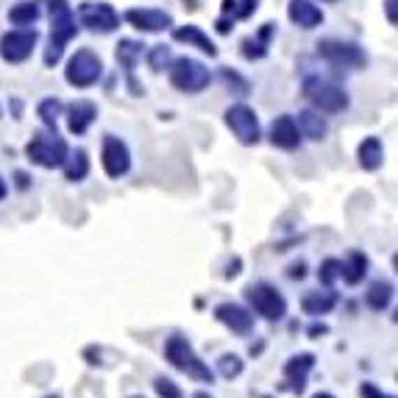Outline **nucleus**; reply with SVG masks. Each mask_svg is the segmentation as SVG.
Here are the masks:
<instances>
[{
	"instance_id": "1",
	"label": "nucleus",
	"mask_w": 398,
	"mask_h": 398,
	"mask_svg": "<svg viewBox=\"0 0 398 398\" xmlns=\"http://www.w3.org/2000/svg\"><path fill=\"white\" fill-rule=\"evenodd\" d=\"M47 14H50V42L45 50V64L56 67L64 56L67 42L78 34V25H75V14L67 0H47Z\"/></svg>"
},
{
	"instance_id": "2",
	"label": "nucleus",
	"mask_w": 398,
	"mask_h": 398,
	"mask_svg": "<svg viewBox=\"0 0 398 398\" xmlns=\"http://www.w3.org/2000/svg\"><path fill=\"white\" fill-rule=\"evenodd\" d=\"M165 360H168L176 371L187 374V376L196 379V382H206V385L214 382V371L200 360L198 354H196V348H193V343H190L187 337H182V334L168 337V343H165Z\"/></svg>"
},
{
	"instance_id": "3",
	"label": "nucleus",
	"mask_w": 398,
	"mask_h": 398,
	"mask_svg": "<svg viewBox=\"0 0 398 398\" xmlns=\"http://www.w3.org/2000/svg\"><path fill=\"white\" fill-rule=\"evenodd\" d=\"M168 78H170V84L176 87V89H182V92H187V95H196V92H203L206 87H209V81H212V73H209V67L198 61V59H193V56H179V59H173L170 64H168Z\"/></svg>"
},
{
	"instance_id": "4",
	"label": "nucleus",
	"mask_w": 398,
	"mask_h": 398,
	"mask_svg": "<svg viewBox=\"0 0 398 398\" xmlns=\"http://www.w3.org/2000/svg\"><path fill=\"white\" fill-rule=\"evenodd\" d=\"M304 98L318 109V112H329V115H337L343 109H348V92L343 87H337L334 81L329 78H320V75H312L304 81Z\"/></svg>"
},
{
	"instance_id": "5",
	"label": "nucleus",
	"mask_w": 398,
	"mask_h": 398,
	"mask_svg": "<svg viewBox=\"0 0 398 398\" xmlns=\"http://www.w3.org/2000/svg\"><path fill=\"white\" fill-rule=\"evenodd\" d=\"M67 154H70V148H67V142H64L56 131H50V134H36V137H31V142L25 145V156H28L34 165L45 168V170L61 168L64 159H67Z\"/></svg>"
},
{
	"instance_id": "6",
	"label": "nucleus",
	"mask_w": 398,
	"mask_h": 398,
	"mask_svg": "<svg viewBox=\"0 0 398 398\" xmlns=\"http://www.w3.org/2000/svg\"><path fill=\"white\" fill-rule=\"evenodd\" d=\"M245 298L256 315L265 320H281L287 315V298L270 281H253L245 287Z\"/></svg>"
},
{
	"instance_id": "7",
	"label": "nucleus",
	"mask_w": 398,
	"mask_h": 398,
	"mask_svg": "<svg viewBox=\"0 0 398 398\" xmlns=\"http://www.w3.org/2000/svg\"><path fill=\"white\" fill-rule=\"evenodd\" d=\"M101 75H103V61H101L98 53H92V50H87V47L75 50V53L70 56V61H67V70H64L67 84L75 87V89L95 87V84L101 81Z\"/></svg>"
},
{
	"instance_id": "8",
	"label": "nucleus",
	"mask_w": 398,
	"mask_h": 398,
	"mask_svg": "<svg viewBox=\"0 0 398 398\" xmlns=\"http://www.w3.org/2000/svg\"><path fill=\"white\" fill-rule=\"evenodd\" d=\"M226 126L231 128V134L237 137L239 145H256L262 140V128H259V117L251 106L237 103L226 109Z\"/></svg>"
},
{
	"instance_id": "9",
	"label": "nucleus",
	"mask_w": 398,
	"mask_h": 398,
	"mask_svg": "<svg viewBox=\"0 0 398 398\" xmlns=\"http://www.w3.org/2000/svg\"><path fill=\"white\" fill-rule=\"evenodd\" d=\"M78 20L92 34H112V31L120 28V14L109 3H95V0L81 3L78 6Z\"/></svg>"
},
{
	"instance_id": "10",
	"label": "nucleus",
	"mask_w": 398,
	"mask_h": 398,
	"mask_svg": "<svg viewBox=\"0 0 398 398\" xmlns=\"http://www.w3.org/2000/svg\"><path fill=\"white\" fill-rule=\"evenodd\" d=\"M39 42V34L34 28H17L0 36V56L8 64H22L25 59H31L34 47Z\"/></svg>"
},
{
	"instance_id": "11",
	"label": "nucleus",
	"mask_w": 398,
	"mask_h": 398,
	"mask_svg": "<svg viewBox=\"0 0 398 398\" xmlns=\"http://www.w3.org/2000/svg\"><path fill=\"white\" fill-rule=\"evenodd\" d=\"M318 56L326 59L334 67H362L365 64V53L357 42H346V39H323L318 42Z\"/></svg>"
},
{
	"instance_id": "12",
	"label": "nucleus",
	"mask_w": 398,
	"mask_h": 398,
	"mask_svg": "<svg viewBox=\"0 0 398 398\" xmlns=\"http://www.w3.org/2000/svg\"><path fill=\"white\" fill-rule=\"evenodd\" d=\"M101 165H103V173L109 179H123L131 170V151H128V145L120 137L106 134L103 137V148H101Z\"/></svg>"
},
{
	"instance_id": "13",
	"label": "nucleus",
	"mask_w": 398,
	"mask_h": 398,
	"mask_svg": "<svg viewBox=\"0 0 398 398\" xmlns=\"http://www.w3.org/2000/svg\"><path fill=\"white\" fill-rule=\"evenodd\" d=\"M126 22L142 34H159V31H168L173 25V17L162 8H128Z\"/></svg>"
},
{
	"instance_id": "14",
	"label": "nucleus",
	"mask_w": 398,
	"mask_h": 398,
	"mask_svg": "<svg viewBox=\"0 0 398 398\" xmlns=\"http://www.w3.org/2000/svg\"><path fill=\"white\" fill-rule=\"evenodd\" d=\"M214 318L226 326V329H231L234 334H239V337H245V334H251L253 332V315L245 309V307H239V304H217L214 307Z\"/></svg>"
},
{
	"instance_id": "15",
	"label": "nucleus",
	"mask_w": 398,
	"mask_h": 398,
	"mask_svg": "<svg viewBox=\"0 0 398 398\" xmlns=\"http://www.w3.org/2000/svg\"><path fill=\"white\" fill-rule=\"evenodd\" d=\"M312 368H315V354H309V351L295 354L284 362V379H287V385L295 396H301L307 390V376H309Z\"/></svg>"
},
{
	"instance_id": "16",
	"label": "nucleus",
	"mask_w": 398,
	"mask_h": 398,
	"mask_svg": "<svg viewBox=\"0 0 398 398\" xmlns=\"http://www.w3.org/2000/svg\"><path fill=\"white\" fill-rule=\"evenodd\" d=\"M301 131L295 126V117L293 115H279L273 123H270V142L281 151H295L301 145Z\"/></svg>"
},
{
	"instance_id": "17",
	"label": "nucleus",
	"mask_w": 398,
	"mask_h": 398,
	"mask_svg": "<svg viewBox=\"0 0 398 398\" xmlns=\"http://www.w3.org/2000/svg\"><path fill=\"white\" fill-rule=\"evenodd\" d=\"M95 120H98V106L92 101L81 98V101H73L67 106V128H70V134H75V137L87 134Z\"/></svg>"
},
{
	"instance_id": "18",
	"label": "nucleus",
	"mask_w": 398,
	"mask_h": 398,
	"mask_svg": "<svg viewBox=\"0 0 398 398\" xmlns=\"http://www.w3.org/2000/svg\"><path fill=\"white\" fill-rule=\"evenodd\" d=\"M287 14H290V20H293L298 28H304V31H312V28H318V25L323 22V11H320L312 0H290Z\"/></svg>"
},
{
	"instance_id": "19",
	"label": "nucleus",
	"mask_w": 398,
	"mask_h": 398,
	"mask_svg": "<svg viewBox=\"0 0 398 398\" xmlns=\"http://www.w3.org/2000/svg\"><path fill=\"white\" fill-rule=\"evenodd\" d=\"M142 42H137V39H120V45H117V61L123 64V70H126V75H128V81H131V89H134V95H142V89L134 84V67H137V61H140V56H142Z\"/></svg>"
},
{
	"instance_id": "20",
	"label": "nucleus",
	"mask_w": 398,
	"mask_h": 398,
	"mask_svg": "<svg viewBox=\"0 0 398 398\" xmlns=\"http://www.w3.org/2000/svg\"><path fill=\"white\" fill-rule=\"evenodd\" d=\"M357 159H360V168L368 170V173H376L382 165H385V145L379 137H365L357 148Z\"/></svg>"
},
{
	"instance_id": "21",
	"label": "nucleus",
	"mask_w": 398,
	"mask_h": 398,
	"mask_svg": "<svg viewBox=\"0 0 398 398\" xmlns=\"http://www.w3.org/2000/svg\"><path fill=\"white\" fill-rule=\"evenodd\" d=\"M273 31H276V25H273V22H265V25L259 28V34H256V36L242 39L239 53H242L248 61H259V59H265V56H267V45H270Z\"/></svg>"
},
{
	"instance_id": "22",
	"label": "nucleus",
	"mask_w": 398,
	"mask_h": 398,
	"mask_svg": "<svg viewBox=\"0 0 398 398\" xmlns=\"http://www.w3.org/2000/svg\"><path fill=\"white\" fill-rule=\"evenodd\" d=\"M298 131H301V137H307V140H315V142H320L326 134H329V123H326V117L318 112V109H304V112H298Z\"/></svg>"
},
{
	"instance_id": "23",
	"label": "nucleus",
	"mask_w": 398,
	"mask_h": 398,
	"mask_svg": "<svg viewBox=\"0 0 398 398\" xmlns=\"http://www.w3.org/2000/svg\"><path fill=\"white\" fill-rule=\"evenodd\" d=\"M368 267H371L368 256H365L362 251H351V253H348V259H346V262H340V279H343L346 284L357 287L360 281H365Z\"/></svg>"
},
{
	"instance_id": "24",
	"label": "nucleus",
	"mask_w": 398,
	"mask_h": 398,
	"mask_svg": "<svg viewBox=\"0 0 398 398\" xmlns=\"http://www.w3.org/2000/svg\"><path fill=\"white\" fill-rule=\"evenodd\" d=\"M337 307V293H332V290H312V293H307L304 298H301V309L307 312V315H312V318H320V315H329L332 309Z\"/></svg>"
},
{
	"instance_id": "25",
	"label": "nucleus",
	"mask_w": 398,
	"mask_h": 398,
	"mask_svg": "<svg viewBox=\"0 0 398 398\" xmlns=\"http://www.w3.org/2000/svg\"><path fill=\"white\" fill-rule=\"evenodd\" d=\"M173 39H176V42H187L190 47H198L200 53H206L209 59H214V56H217L214 42L200 31L198 25H182V28H176V31H173Z\"/></svg>"
},
{
	"instance_id": "26",
	"label": "nucleus",
	"mask_w": 398,
	"mask_h": 398,
	"mask_svg": "<svg viewBox=\"0 0 398 398\" xmlns=\"http://www.w3.org/2000/svg\"><path fill=\"white\" fill-rule=\"evenodd\" d=\"M393 284L390 281H374L365 293V304L374 309V312H385L390 304H393Z\"/></svg>"
},
{
	"instance_id": "27",
	"label": "nucleus",
	"mask_w": 398,
	"mask_h": 398,
	"mask_svg": "<svg viewBox=\"0 0 398 398\" xmlns=\"http://www.w3.org/2000/svg\"><path fill=\"white\" fill-rule=\"evenodd\" d=\"M64 179L67 182H84L87 176H89V156H87V151H73V154H67V159H64Z\"/></svg>"
},
{
	"instance_id": "28",
	"label": "nucleus",
	"mask_w": 398,
	"mask_h": 398,
	"mask_svg": "<svg viewBox=\"0 0 398 398\" xmlns=\"http://www.w3.org/2000/svg\"><path fill=\"white\" fill-rule=\"evenodd\" d=\"M8 20H11L14 25L28 28V25H34V22L39 20V6H36V3L22 0V3H17V6H11V8H8Z\"/></svg>"
},
{
	"instance_id": "29",
	"label": "nucleus",
	"mask_w": 398,
	"mask_h": 398,
	"mask_svg": "<svg viewBox=\"0 0 398 398\" xmlns=\"http://www.w3.org/2000/svg\"><path fill=\"white\" fill-rule=\"evenodd\" d=\"M36 115L42 117V123H45L50 131H56V120H59V115H61V101H59V98H45V101L36 106Z\"/></svg>"
},
{
	"instance_id": "30",
	"label": "nucleus",
	"mask_w": 398,
	"mask_h": 398,
	"mask_svg": "<svg viewBox=\"0 0 398 398\" xmlns=\"http://www.w3.org/2000/svg\"><path fill=\"white\" fill-rule=\"evenodd\" d=\"M242 371H245V362H242L237 354H223V357L217 360V374H220L223 379H237Z\"/></svg>"
},
{
	"instance_id": "31",
	"label": "nucleus",
	"mask_w": 398,
	"mask_h": 398,
	"mask_svg": "<svg viewBox=\"0 0 398 398\" xmlns=\"http://www.w3.org/2000/svg\"><path fill=\"white\" fill-rule=\"evenodd\" d=\"M220 78H223V84H226L234 95H248V92H251V84H248L242 75H237L231 67H220Z\"/></svg>"
},
{
	"instance_id": "32",
	"label": "nucleus",
	"mask_w": 398,
	"mask_h": 398,
	"mask_svg": "<svg viewBox=\"0 0 398 398\" xmlns=\"http://www.w3.org/2000/svg\"><path fill=\"white\" fill-rule=\"evenodd\" d=\"M340 279V259H323L318 267V281L323 287H332Z\"/></svg>"
},
{
	"instance_id": "33",
	"label": "nucleus",
	"mask_w": 398,
	"mask_h": 398,
	"mask_svg": "<svg viewBox=\"0 0 398 398\" xmlns=\"http://www.w3.org/2000/svg\"><path fill=\"white\" fill-rule=\"evenodd\" d=\"M173 61V53H170V47H165V45H154L151 47V53H148V64H151V70H168V64Z\"/></svg>"
},
{
	"instance_id": "34",
	"label": "nucleus",
	"mask_w": 398,
	"mask_h": 398,
	"mask_svg": "<svg viewBox=\"0 0 398 398\" xmlns=\"http://www.w3.org/2000/svg\"><path fill=\"white\" fill-rule=\"evenodd\" d=\"M154 390H156L159 398H184L182 388H179L173 379H168V376H156V379H154Z\"/></svg>"
},
{
	"instance_id": "35",
	"label": "nucleus",
	"mask_w": 398,
	"mask_h": 398,
	"mask_svg": "<svg viewBox=\"0 0 398 398\" xmlns=\"http://www.w3.org/2000/svg\"><path fill=\"white\" fill-rule=\"evenodd\" d=\"M256 8H259V0H239V6H234V14H237L239 20H245V17H251Z\"/></svg>"
},
{
	"instance_id": "36",
	"label": "nucleus",
	"mask_w": 398,
	"mask_h": 398,
	"mask_svg": "<svg viewBox=\"0 0 398 398\" xmlns=\"http://www.w3.org/2000/svg\"><path fill=\"white\" fill-rule=\"evenodd\" d=\"M360 396L362 398H396V396H388V393H382L374 382H362V388H360Z\"/></svg>"
},
{
	"instance_id": "37",
	"label": "nucleus",
	"mask_w": 398,
	"mask_h": 398,
	"mask_svg": "<svg viewBox=\"0 0 398 398\" xmlns=\"http://www.w3.org/2000/svg\"><path fill=\"white\" fill-rule=\"evenodd\" d=\"M287 276H290V279H304V276H307V265H304V262H295V265H290Z\"/></svg>"
},
{
	"instance_id": "38",
	"label": "nucleus",
	"mask_w": 398,
	"mask_h": 398,
	"mask_svg": "<svg viewBox=\"0 0 398 398\" xmlns=\"http://www.w3.org/2000/svg\"><path fill=\"white\" fill-rule=\"evenodd\" d=\"M396 3H398V0H385V11H388V20H390V25H396V22H398Z\"/></svg>"
},
{
	"instance_id": "39",
	"label": "nucleus",
	"mask_w": 398,
	"mask_h": 398,
	"mask_svg": "<svg viewBox=\"0 0 398 398\" xmlns=\"http://www.w3.org/2000/svg\"><path fill=\"white\" fill-rule=\"evenodd\" d=\"M14 179H17V187H20V190H28V182H31V179H28V173L17 170V173H14Z\"/></svg>"
},
{
	"instance_id": "40",
	"label": "nucleus",
	"mask_w": 398,
	"mask_h": 398,
	"mask_svg": "<svg viewBox=\"0 0 398 398\" xmlns=\"http://www.w3.org/2000/svg\"><path fill=\"white\" fill-rule=\"evenodd\" d=\"M326 332H329L326 323H312V326H309V337H318V334H326Z\"/></svg>"
},
{
	"instance_id": "41",
	"label": "nucleus",
	"mask_w": 398,
	"mask_h": 398,
	"mask_svg": "<svg viewBox=\"0 0 398 398\" xmlns=\"http://www.w3.org/2000/svg\"><path fill=\"white\" fill-rule=\"evenodd\" d=\"M239 273V259H234V265H228V270H226V276L231 279V276H237Z\"/></svg>"
},
{
	"instance_id": "42",
	"label": "nucleus",
	"mask_w": 398,
	"mask_h": 398,
	"mask_svg": "<svg viewBox=\"0 0 398 398\" xmlns=\"http://www.w3.org/2000/svg\"><path fill=\"white\" fill-rule=\"evenodd\" d=\"M217 31H220V34H228V20H226V17L217 20Z\"/></svg>"
},
{
	"instance_id": "43",
	"label": "nucleus",
	"mask_w": 398,
	"mask_h": 398,
	"mask_svg": "<svg viewBox=\"0 0 398 398\" xmlns=\"http://www.w3.org/2000/svg\"><path fill=\"white\" fill-rule=\"evenodd\" d=\"M8 196V187H6V182H3V176H0V200Z\"/></svg>"
},
{
	"instance_id": "44",
	"label": "nucleus",
	"mask_w": 398,
	"mask_h": 398,
	"mask_svg": "<svg viewBox=\"0 0 398 398\" xmlns=\"http://www.w3.org/2000/svg\"><path fill=\"white\" fill-rule=\"evenodd\" d=\"M312 398H337V396H332V393H315Z\"/></svg>"
},
{
	"instance_id": "45",
	"label": "nucleus",
	"mask_w": 398,
	"mask_h": 398,
	"mask_svg": "<svg viewBox=\"0 0 398 398\" xmlns=\"http://www.w3.org/2000/svg\"><path fill=\"white\" fill-rule=\"evenodd\" d=\"M193 398H212V396H209V393H203V390H200V393H196V396H193Z\"/></svg>"
},
{
	"instance_id": "46",
	"label": "nucleus",
	"mask_w": 398,
	"mask_h": 398,
	"mask_svg": "<svg viewBox=\"0 0 398 398\" xmlns=\"http://www.w3.org/2000/svg\"><path fill=\"white\" fill-rule=\"evenodd\" d=\"M187 3H190V6H193V8H196V0H187Z\"/></svg>"
},
{
	"instance_id": "47",
	"label": "nucleus",
	"mask_w": 398,
	"mask_h": 398,
	"mask_svg": "<svg viewBox=\"0 0 398 398\" xmlns=\"http://www.w3.org/2000/svg\"><path fill=\"white\" fill-rule=\"evenodd\" d=\"M0 117H3V109H0Z\"/></svg>"
},
{
	"instance_id": "48",
	"label": "nucleus",
	"mask_w": 398,
	"mask_h": 398,
	"mask_svg": "<svg viewBox=\"0 0 398 398\" xmlns=\"http://www.w3.org/2000/svg\"><path fill=\"white\" fill-rule=\"evenodd\" d=\"M131 398H142V396H131Z\"/></svg>"
},
{
	"instance_id": "49",
	"label": "nucleus",
	"mask_w": 398,
	"mask_h": 398,
	"mask_svg": "<svg viewBox=\"0 0 398 398\" xmlns=\"http://www.w3.org/2000/svg\"><path fill=\"white\" fill-rule=\"evenodd\" d=\"M326 3H334V0H326Z\"/></svg>"
},
{
	"instance_id": "50",
	"label": "nucleus",
	"mask_w": 398,
	"mask_h": 398,
	"mask_svg": "<svg viewBox=\"0 0 398 398\" xmlns=\"http://www.w3.org/2000/svg\"><path fill=\"white\" fill-rule=\"evenodd\" d=\"M47 398H59V396H47Z\"/></svg>"
},
{
	"instance_id": "51",
	"label": "nucleus",
	"mask_w": 398,
	"mask_h": 398,
	"mask_svg": "<svg viewBox=\"0 0 398 398\" xmlns=\"http://www.w3.org/2000/svg\"><path fill=\"white\" fill-rule=\"evenodd\" d=\"M265 398H270V396H265Z\"/></svg>"
}]
</instances>
